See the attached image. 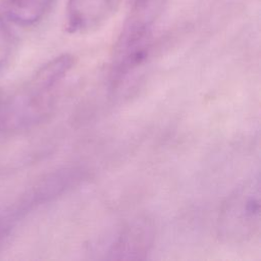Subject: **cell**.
<instances>
[{"mask_svg": "<svg viewBox=\"0 0 261 261\" xmlns=\"http://www.w3.org/2000/svg\"><path fill=\"white\" fill-rule=\"evenodd\" d=\"M73 64L72 55H59L44 64L12 96L0 98V128L28 127L45 119Z\"/></svg>", "mask_w": 261, "mask_h": 261, "instance_id": "6da1fadb", "label": "cell"}, {"mask_svg": "<svg viewBox=\"0 0 261 261\" xmlns=\"http://www.w3.org/2000/svg\"><path fill=\"white\" fill-rule=\"evenodd\" d=\"M166 0H135L114 44L109 83L119 87L147 58L152 30L164 11Z\"/></svg>", "mask_w": 261, "mask_h": 261, "instance_id": "7a4b0ae2", "label": "cell"}, {"mask_svg": "<svg viewBox=\"0 0 261 261\" xmlns=\"http://www.w3.org/2000/svg\"><path fill=\"white\" fill-rule=\"evenodd\" d=\"M260 196V177L256 174L243 181L225 199L217 218V232L222 241L241 244L258 233Z\"/></svg>", "mask_w": 261, "mask_h": 261, "instance_id": "3957f363", "label": "cell"}, {"mask_svg": "<svg viewBox=\"0 0 261 261\" xmlns=\"http://www.w3.org/2000/svg\"><path fill=\"white\" fill-rule=\"evenodd\" d=\"M154 226L147 218H137L125 224L109 245L107 259H145L154 242Z\"/></svg>", "mask_w": 261, "mask_h": 261, "instance_id": "277c9868", "label": "cell"}, {"mask_svg": "<svg viewBox=\"0 0 261 261\" xmlns=\"http://www.w3.org/2000/svg\"><path fill=\"white\" fill-rule=\"evenodd\" d=\"M112 0H68L66 5V30L69 33H86L99 27L108 17Z\"/></svg>", "mask_w": 261, "mask_h": 261, "instance_id": "5b68a950", "label": "cell"}, {"mask_svg": "<svg viewBox=\"0 0 261 261\" xmlns=\"http://www.w3.org/2000/svg\"><path fill=\"white\" fill-rule=\"evenodd\" d=\"M53 0H8L6 15L14 23L29 27L40 21Z\"/></svg>", "mask_w": 261, "mask_h": 261, "instance_id": "8992f818", "label": "cell"}, {"mask_svg": "<svg viewBox=\"0 0 261 261\" xmlns=\"http://www.w3.org/2000/svg\"><path fill=\"white\" fill-rule=\"evenodd\" d=\"M12 39L5 24L0 20V67L5 63L10 55Z\"/></svg>", "mask_w": 261, "mask_h": 261, "instance_id": "52a82bcc", "label": "cell"}]
</instances>
